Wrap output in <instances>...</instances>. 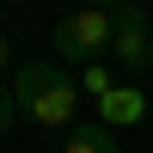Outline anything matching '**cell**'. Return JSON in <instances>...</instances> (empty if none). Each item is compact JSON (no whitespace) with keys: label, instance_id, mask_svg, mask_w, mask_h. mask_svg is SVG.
I'll return each mask as SVG.
<instances>
[{"label":"cell","instance_id":"cell-4","mask_svg":"<svg viewBox=\"0 0 153 153\" xmlns=\"http://www.w3.org/2000/svg\"><path fill=\"white\" fill-rule=\"evenodd\" d=\"M98 123L104 129H135V123H147V92L141 86H117V92H104L98 98Z\"/></svg>","mask_w":153,"mask_h":153},{"label":"cell","instance_id":"cell-3","mask_svg":"<svg viewBox=\"0 0 153 153\" xmlns=\"http://www.w3.org/2000/svg\"><path fill=\"white\" fill-rule=\"evenodd\" d=\"M110 19H117L110 61H117L123 74H153V25H147V6L123 0V6H110Z\"/></svg>","mask_w":153,"mask_h":153},{"label":"cell","instance_id":"cell-5","mask_svg":"<svg viewBox=\"0 0 153 153\" xmlns=\"http://www.w3.org/2000/svg\"><path fill=\"white\" fill-rule=\"evenodd\" d=\"M61 153H123V147H117V129H104V123H74Z\"/></svg>","mask_w":153,"mask_h":153},{"label":"cell","instance_id":"cell-7","mask_svg":"<svg viewBox=\"0 0 153 153\" xmlns=\"http://www.w3.org/2000/svg\"><path fill=\"white\" fill-rule=\"evenodd\" d=\"M19 123V98H12V80H0V135Z\"/></svg>","mask_w":153,"mask_h":153},{"label":"cell","instance_id":"cell-2","mask_svg":"<svg viewBox=\"0 0 153 153\" xmlns=\"http://www.w3.org/2000/svg\"><path fill=\"white\" fill-rule=\"evenodd\" d=\"M110 43H117V19L110 6H80L55 25V55L68 68H92V61H110Z\"/></svg>","mask_w":153,"mask_h":153},{"label":"cell","instance_id":"cell-8","mask_svg":"<svg viewBox=\"0 0 153 153\" xmlns=\"http://www.w3.org/2000/svg\"><path fill=\"white\" fill-rule=\"evenodd\" d=\"M0 74H6V37H0Z\"/></svg>","mask_w":153,"mask_h":153},{"label":"cell","instance_id":"cell-6","mask_svg":"<svg viewBox=\"0 0 153 153\" xmlns=\"http://www.w3.org/2000/svg\"><path fill=\"white\" fill-rule=\"evenodd\" d=\"M80 86L86 98H104V92H117V74H110V61H92V68H80Z\"/></svg>","mask_w":153,"mask_h":153},{"label":"cell","instance_id":"cell-1","mask_svg":"<svg viewBox=\"0 0 153 153\" xmlns=\"http://www.w3.org/2000/svg\"><path fill=\"white\" fill-rule=\"evenodd\" d=\"M12 98H19V117L37 129H74V104H80V86L68 80L61 61H25L12 74Z\"/></svg>","mask_w":153,"mask_h":153}]
</instances>
